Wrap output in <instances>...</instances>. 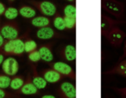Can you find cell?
I'll list each match as a JSON object with an SVG mask.
<instances>
[{"instance_id": "cell-31", "label": "cell", "mask_w": 126, "mask_h": 98, "mask_svg": "<svg viewBox=\"0 0 126 98\" xmlns=\"http://www.w3.org/2000/svg\"><path fill=\"white\" fill-rule=\"evenodd\" d=\"M5 10H6L5 5H4L2 2H0V16H2V15L4 14V12H5Z\"/></svg>"}, {"instance_id": "cell-15", "label": "cell", "mask_w": 126, "mask_h": 98, "mask_svg": "<svg viewBox=\"0 0 126 98\" xmlns=\"http://www.w3.org/2000/svg\"><path fill=\"white\" fill-rule=\"evenodd\" d=\"M60 56L66 61L72 62L76 60V47L74 45H66L60 52Z\"/></svg>"}, {"instance_id": "cell-33", "label": "cell", "mask_w": 126, "mask_h": 98, "mask_svg": "<svg viewBox=\"0 0 126 98\" xmlns=\"http://www.w3.org/2000/svg\"><path fill=\"white\" fill-rule=\"evenodd\" d=\"M41 98H56V97L54 96H53V95H44Z\"/></svg>"}, {"instance_id": "cell-16", "label": "cell", "mask_w": 126, "mask_h": 98, "mask_svg": "<svg viewBox=\"0 0 126 98\" xmlns=\"http://www.w3.org/2000/svg\"><path fill=\"white\" fill-rule=\"evenodd\" d=\"M105 74H107V75L115 74V75H119L126 77V59L119 61V63L117 64V65H115L113 68L105 72Z\"/></svg>"}, {"instance_id": "cell-4", "label": "cell", "mask_w": 126, "mask_h": 98, "mask_svg": "<svg viewBox=\"0 0 126 98\" xmlns=\"http://www.w3.org/2000/svg\"><path fill=\"white\" fill-rule=\"evenodd\" d=\"M105 38L108 40L109 43L114 47H120L126 38V33L123 31L117 26L110 29Z\"/></svg>"}, {"instance_id": "cell-23", "label": "cell", "mask_w": 126, "mask_h": 98, "mask_svg": "<svg viewBox=\"0 0 126 98\" xmlns=\"http://www.w3.org/2000/svg\"><path fill=\"white\" fill-rule=\"evenodd\" d=\"M18 15H19V13H18V9H16V8H15V7H12V6H10V7L6 8L4 16V17L9 20V21H13V20H15L17 17Z\"/></svg>"}, {"instance_id": "cell-12", "label": "cell", "mask_w": 126, "mask_h": 98, "mask_svg": "<svg viewBox=\"0 0 126 98\" xmlns=\"http://www.w3.org/2000/svg\"><path fill=\"white\" fill-rule=\"evenodd\" d=\"M30 70H31V77L34 84L35 87L40 90L44 89L47 85V83L45 79L42 77V76L37 72V66L35 64H30Z\"/></svg>"}, {"instance_id": "cell-10", "label": "cell", "mask_w": 126, "mask_h": 98, "mask_svg": "<svg viewBox=\"0 0 126 98\" xmlns=\"http://www.w3.org/2000/svg\"><path fill=\"white\" fill-rule=\"evenodd\" d=\"M54 46V41L48 42L47 44L41 46L38 49L40 53L41 60L46 63H51L54 60V54H53V47Z\"/></svg>"}, {"instance_id": "cell-26", "label": "cell", "mask_w": 126, "mask_h": 98, "mask_svg": "<svg viewBox=\"0 0 126 98\" xmlns=\"http://www.w3.org/2000/svg\"><path fill=\"white\" fill-rule=\"evenodd\" d=\"M64 22H65L66 29L74 30L76 27V18L73 17H66L64 16Z\"/></svg>"}, {"instance_id": "cell-1", "label": "cell", "mask_w": 126, "mask_h": 98, "mask_svg": "<svg viewBox=\"0 0 126 98\" xmlns=\"http://www.w3.org/2000/svg\"><path fill=\"white\" fill-rule=\"evenodd\" d=\"M101 7L105 11L117 18L121 19L124 16V5L122 2L117 0H103L101 2Z\"/></svg>"}, {"instance_id": "cell-20", "label": "cell", "mask_w": 126, "mask_h": 98, "mask_svg": "<svg viewBox=\"0 0 126 98\" xmlns=\"http://www.w3.org/2000/svg\"><path fill=\"white\" fill-rule=\"evenodd\" d=\"M0 53L4 56H13V40H6L4 41V45L0 48Z\"/></svg>"}, {"instance_id": "cell-29", "label": "cell", "mask_w": 126, "mask_h": 98, "mask_svg": "<svg viewBox=\"0 0 126 98\" xmlns=\"http://www.w3.org/2000/svg\"><path fill=\"white\" fill-rule=\"evenodd\" d=\"M114 90H115L118 95H120V96L122 98H126V87L114 88Z\"/></svg>"}, {"instance_id": "cell-30", "label": "cell", "mask_w": 126, "mask_h": 98, "mask_svg": "<svg viewBox=\"0 0 126 98\" xmlns=\"http://www.w3.org/2000/svg\"><path fill=\"white\" fill-rule=\"evenodd\" d=\"M124 59H126V40L124 41V51H123V54L122 56L119 58V61H121V60H124Z\"/></svg>"}, {"instance_id": "cell-2", "label": "cell", "mask_w": 126, "mask_h": 98, "mask_svg": "<svg viewBox=\"0 0 126 98\" xmlns=\"http://www.w3.org/2000/svg\"><path fill=\"white\" fill-rule=\"evenodd\" d=\"M0 34L6 40H15L19 37V24L15 21L6 22L0 27Z\"/></svg>"}, {"instance_id": "cell-13", "label": "cell", "mask_w": 126, "mask_h": 98, "mask_svg": "<svg viewBox=\"0 0 126 98\" xmlns=\"http://www.w3.org/2000/svg\"><path fill=\"white\" fill-rule=\"evenodd\" d=\"M41 75L45 79L46 82L50 83V84H56L64 78V77L61 74H60L59 72L52 68L43 69L41 72Z\"/></svg>"}, {"instance_id": "cell-21", "label": "cell", "mask_w": 126, "mask_h": 98, "mask_svg": "<svg viewBox=\"0 0 126 98\" xmlns=\"http://www.w3.org/2000/svg\"><path fill=\"white\" fill-rule=\"evenodd\" d=\"M52 23H53V25H54V27L57 30L63 31V30L66 29L65 22H64V16H62L61 15L56 14L55 16L54 17V19H53Z\"/></svg>"}, {"instance_id": "cell-17", "label": "cell", "mask_w": 126, "mask_h": 98, "mask_svg": "<svg viewBox=\"0 0 126 98\" xmlns=\"http://www.w3.org/2000/svg\"><path fill=\"white\" fill-rule=\"evenodd\" d=\"M18 13L22 17L25 19H32L36 16V11L33 6L22 4L18 9Z\"/></svg>"}, {"instance_id": "cell-22", "label": "cell", "mask_w": 126, "mask_h": 98, "mask_svg": "<svg viewBox=\"0 0 126 98\" xmlns=\"http://www.w3.org/2000/svg\"><path fill=\"white\" fill-rule=\"evenodd\" d=\"M37 50V43L32 39L27 37L24 40V53H30Z\"/></svg>"}, {"instance_id": "cell-6", "label": "cell", "mask_w": 126, "mask_h": 98, "mask_svg": "<svg viewBox=\"0 0 126 98\" xmlns=\"http://www.w3.org/2000/svg\"><path fill=\"white\" fill-rule=\"evenodd\" d=\"M125 22L123 20H115L105 14H101V35L103 37H106L108 33L112 28L119 24H124Z\"/></svg>"}, {"instance_id": "cell-18", "label": "cell", "mask_w": 126, "mask_h": 98, "mask_svg": "<svg viewBox=\"0 0 126 98\" xmlns=\"http://www.w3.org/2000/svg\"><path fill=\"white\" fill-rule=\"evenodd\" d=\"M30 23L33 25L34 27L36 28H42L44 27H49L52 23V20L49 17L44 16H35L34 18H32Z\"/></svg>"}, {"instance_id": "cell-32", "label": "cell", "mask_w": 126, "mask_h": 98, "mask_svg": "<svg viewBox=\"0 0 126 98\" xmlns=\"http://www.w3.org/2000/svg\"><path fill=\"white\" fill-rule=\"evenodd\" d=\"M4 37L1 35V34H0V48L2 47V46L4 45Z\"/></svg>"}, {"instance_id": "cell-3", "label": "cell", "mask_w": 126, "mask_h": 98, "mask_svg": "<svg viewBox=\"0 0 126 98\" xmlns=\"http://www.w3.org/2000/svg\"><path fill=\"white\" fill-rule=\"evenodd\" d=\"M35 9H37L44 16H54L57 14V8L54 3L50 1H36L30 0L29 1Z\"/></svg>"}, {"instance_id": "cell-28", "label": "cell", "mask_w": 126, "mask_h": 98, "mask_svg": "<svg viewBox=\"0 0 126 98\" xmlns=\"http://www.w3.org/2000/svg\"><path fill=\"white\" fill-rule=\"evenodd\" d=\"M0 98H21V96L16 93H11L5 89H0Z\"/></svg>"}, {"instance_id": "cell-19", "label": "cell", "mask_w": 126, "mask_h": 98, "mask_svg": "<svg viewBox=\"0 0 126 98\" xmlns=\"http://www.w3.org/2000/svg\"><path fill=\"white\" fill-rule=\"evenodd\" d=\"M24 77L22 75H16L13 77H11V84H10V87L13 90L18 91L22 88V86L24 84Z\"/></svg>"}, {"instance_id": "cell-7", "label": "cell", "mask_w": 126, "mask_h": 98, "mask_svg": "<svg viewBox=\"0 0 126 98\" xmlns=\"http://www.w3.org/2000/svg\"><path fill=\"white\" fill-rule=\"evenodd\" d=\"M60 98H76V87L70 82H63L57 89Z\"/></svg>"}, {"instance_id": "cell-35", "label": "cell", "mask_w": 126, "mask_h": 98, "mask_svg": "<svg viewBox=\"0 0 126 98\" xmlns=\"http://www.w3.org/2000/svg\"><path fill=\"white\" fill-rule=\"evenodd\" d=\"M0 23H1V19H0Z\"/></svg>"}, {"instance_id": "cell-9", "label": "cell", "mask_w": 126, "mask_h": 98, "mask_svg": "<svg viewBox=\"0 0 126 98\" xmlns=\"http://www.w3.org/2000/svg\"><path fill=\"white\" fill-rule=\"evenodd\" d=\"M3 72L10 77H14L17 74L19 71V64L18 61L13 57H8L4 60L2 64Z\"/></svg>"}, {"instance_id": "cell-24", "label": "cell", "mask_w": 126, "mask_h": 98, "mask_svg": "<svg viewBox=\"0 0 126 98\" xmlns=\"http://www.w3.org/2000/svg\"><path fill=\"white\" fill-rule=\"evenodd\" d=\"M63 14L66 17L76 18V6L74 4H67L63 8Z\"/></svg>"}, {"instance_id": "cell-34", "label": "cell", "mask_w": 126, "mask_h": 98, "mask_svg": "<svg viewBox=\"0 0 126 98\" xmlns=\"http://www.w3.org/2000/svg\"><path fill=\"white\" fill-rule=\"evenodd\" d=\"M4 56L2 54V53H0V65H2L3 64V62H4Z\"/></svg>"}, {"instance_id": "cell-11", "label": "cell", "mask_w": 126, "mask_h": 98, "mask_svg": "<svg viewBox=\"0 0 126 98\" xmlns=\"http://www.w3.org/2000/svg\"><path fill=\"white\" fill-rule=\"evenodd\" d=\"M35 35L40 40H51L54 38H61L62 35L54 29L52 27H44L39 28L35 33Z\"/></svg>"}, {"instance_id": "cell-14", "label": "cell", "mask_w": 126, "mask_h": 98, "mask_svg": "<svg viewBox=\"0 0 126 98\" xmlns=\"http://www.w3.org/2000/svg\"><path fill=\"white\" fill-rule=\"evenodd\" d=\"M29 37V31L13 40V56H22L24 53V40Z\"/></svg>"}, {"instance_id": "cell-5", "label": "cell", "mask_w": 126, "mask_h": 98, "mask_svg": "<svg viewBox=\"0 0 126 98\" xmlns=\"http://www.w3.org/2000/svg\"><path fill=\"white\" fill-rule=\"evenodd\" d=\"M49 66H50V68L54 69L56 72H59L60 74H61L63 77H67L74 81L76 80L75 72L72 68V66H70L68 64L62 61L51 62V63H49Z\"/></svg>"}, {"instance_id": "cell-25", "label": "cell", "mask_w": 126, "mask_h": 98, "mask_svg": "<svg viewBox=\"0 0 126 98\" xmlns=\"http://www.w3.org/2000/svg\"><path fill=\"white\" fill-rule=\"evenodd\" d=\"M11 77L4 74V72H0V89H5L10 87Z\"/></svg>"}, {"instance_id": "cell-8", "label": "cell", "mask_w": 126, "mask_h": 98, "mask_svg": "<svg viewBox=\"0 0 126 98\" xmlns=\"http://www.w3.org/2000/svg\"><path fill=\"white\" fill-rule=\"evenodd\" d=\"M18 95H24V96H35V95H39L40 91L39 89L35 87L33 81H32L31 73L29 72L27 77L24 81V84L22 86V88L16 92Z\"/></svg>"}, {"instance_id": "cell-27", "label": "cell", "mask_w": 126, "mask_h": 98, "mask_svg": "<svg viewBox=\"0 0 126 98\" xmlns=\"http://www.w3.org/2000/svg\"><path fill=\"white\" fill-rule=\"evenodd\" d=\"M28 59L30 60V64H35L37 62H39L41 60V56L39 53L38 50H35L31 53H28Z\"/></svg>"}]
</instances>
